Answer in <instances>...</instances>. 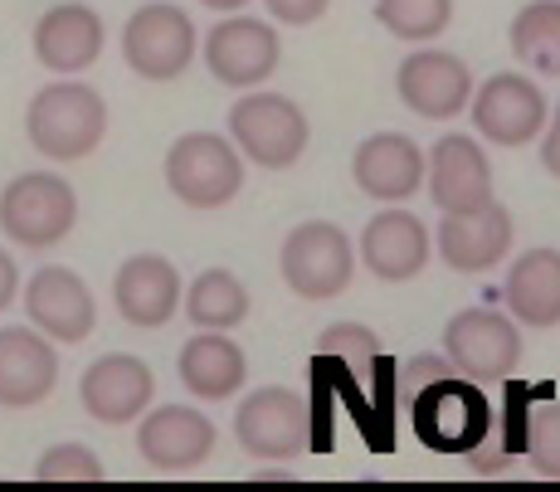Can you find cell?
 Listing matches in <instances>:
<instances>
[{
  "label": "cell",
  "instance_id": "1",
  "mask_svg": "<svg viewBox=\"0 0 560 492\" xmlns=\"http://www.w3.org/2000/svg\"><path fill=\"white\" fill-rule=\"evenodd\" d=\"M25 132H30V147L49 162H79L89 156L93 147L103 142L107 132V103L98 89L79 79H63V83H49V89L35 93L25 113Z\"/></svg>",
  "mask_w": 560,
  "mask_h": 492
},
{
  "label": "cell",
  "instance_id": "2",
  "mask_svg": "<svg viewBox=\"0 0 560 492\" xmlns=\"http://www.w3.org/2000/svg\"><path fill=\"white\" fill-rule=\"evenodd\" d=\"M166 186L180 206L190 210H220L240 196L244 162L240 147L224 142L220 132H186L166 152Z\"/></svg>",
  "mask_w": 560,
  "mask_h": 492
},
{
  "label": "cell",
  "instance_id": "3",
  "mask_svg": "<svg viewBox=\"0 0 560 492\" xmlns=\"http://www.w3.org/2000/svg\"><path fill=\"white\" fill-rule=\"evenodd\" d=\"M79 224V196L54 171H25L0 190V230L25 249H54Z\"/></svg>",
  "mask_w": 560,
  "mask_h": 492
},
{
  "label": "cell",
  "instance_id": "4",
  "mask_svg": "<svg viewBox=\"0 0 560 492\" xmlns=\"http://www.w3.org/2000/svg\"><path fill=\"white\" fill-rule=\"evenodd\" d=\"M230 142L264 171H288L307 152V117L283 93H244L230 108Z\"/></svg>",
  "mask_w": 560,
  "mask_h": 492
},
{
  "label": "cell",
  "instance_id": "5",
  "mask_svg": "<svg viewBox=\"0 0 560 492\" xmlns=\"http://www.w3.org/2000/svg\"><path fill=\"white\" fill-rule=\"evenodd\" d=\"M283 283L293 288L303 303H327L341 288L351 283V269H357V249L341 234V224L331 220H303L288 230L283 239Z\"/></svg>",
  "mask_w": 560,
  "mask_h": 492
},
{
  "label": "cell",
  "instance_id": "6",
  "mask_svg": "<svg viewBox=\"0 0 560 492\" xmlns=\"http://www.w3.org/2000/svg\"><path fill=\"white\" fill-rule=\"evenodd\" d=\"M444 351L468 380H502L522 361V331L498 307H463L444 323Z\"/></svg>",
  "mask_w": 560,
  "mask_h": 492
},
{
  "label": "cell",
  "instance_id": "7",
  "mask_svg": "<svg viewBox=\"0 0 560 492\" xmlns=\"http://www.w3.org/2000/svg\"><path fill=\"white\" fill-rule=\"evenodd\" d=\"M122 55L132 63V73H142V79H156V83L180 79L190 55H196V25H190L186 10L166 5V0L142 5L122 30Z\"/></svg>",
  "mask_w": 560,
  "mask_h": 492
},
{
  "label": "cell",
  "instance_id": "8",
  "mask_svg": "<svg viewBox=\"0 0 560 492\" xmlns=\"http://www.w3.org/2000/svg\"><path fill=\"white\" fill-rule=\"evenodd\" d=\"M307 400L288 385H264L234 414V434L249 458H298L307 454Z\"/></svg>",
  "mask_w": 560,
  "mask_h": 492
},
{
  "label": "cell",
  "instance_id": "9",
  "mask_svg": "<svg viewBox=\"0 0 560 492\" xmlns=\"http://www.w3.org/2000/svg\"><path fill=\"white\" fill-rule=\"evenodd\" d=\"M25 317H30V327L45 331L49 341L79 347V341L93 337L98 307H93V293L79 273L59 269V263H45V269L30 273V283H25Z\"/></svg>",
  "mask_w": 560,
  "mask_h": 492
},
{
  "label": "cell",
  "instance_id": "10",
  "mask_svg": "<svg viewBox=\"0 0 560 492\" xmlns=\"http://www.w3.org/2000/svg\"><path fill=\"white\" fill-rule=\"evenodd\" d=\"M472 122L492 147H526L546 127V93L526 73H492L472 93Z\"/></svg>",
  "mask_w": 560,
  "mask_h": 492
},
{
  "label": "cell",
  "instance_id": "11",
  "mask_svg": "<svg viewBox=\"0 0 560 492\" xmlns=\"http://www.w3.org/2000/svg\"><path fill=\"white\" fill-rule=\"evenodd\" d=\"M278 55H283L278 30L254 15L224 20V25H214L210 39H205V63H210V73L224 89H258V83L278 69Z\"/></svg>",
  "mask_w": 560,
  "mask_h": 492
},
{
  "label": "cell",
  "instance_id": "12",
  "mask_svg": "<svg viewBox=\"0 0 560 492\" xmlns=\"http://www.w3.org/2000/svg\"><path fill=\"white\" fill-rule=\"evenodd\" d=\"M429 196L444 215H478L492 206V166L482 147L463 132H448L429 152Z\"/></svg>",
  "mask_w": 560,
  "mask_h": 492
},
{
  "label": "cell",
  "instance_id": "13",
  "mask_svg": "<svg viewBox=\"0 0 560 492\" xmlns=\"http://www.w3.org/2000/svg\"><path fill=\"white\" fill-rule=\"evenodd\" d=\"M137 454L156 473H190L214 454V424L190 405H161L137 424Z\"/></svg>",
  "mask_w": 560,
  "mask_h": 492
},
{
  "label": "cell",
  "instance_id": "14",
  "mask_svg": "<svg viewBox=\"0 0 560 492\" xmlns=\"http://www.w3.org/2000/svg\"><path fill=\"white\" fill-rule=\"evenodd\" d=\"M400 103L419 117H458L463 108H472V73L468 63L448 49H419L400 63Z\"/></svg>",
  "mask_w": 560,
  "mask_h": 492
},
{
  "label": "cell",
  "instance_id": "15",
  "mask_svg": "<svg viewBox=\"0 0 560 492\" xmlns=\"http://www.w3.org/2000/svg\"><path fill=\"white\" fill-rule=\"evenodd\" d=\"M156 376L142 356H127V351H113V356H98L89 371H83V410L98 424H127L142 420V410L152 405Z\"/></svg>",
  "mask_w": 560,
  "mask_h": 492
},
{
  "label": "cell",
  "instance_id": "16",
  "mask_svg": "<svg viewBox=\"0 0 560 492\" xmlns=\"http://www.w3.org/2000/svg\"><path fill=\"white\" fill-rule=\"evenodd\" d=\"M59 380V351L35 327H0V410H30Z\"/></svg>",
  "mask_w": 560,
  "mask_h": 492
},
{
  "label": "cell",
  "instance_id": "17",
  "mask_svg": "<svg viewBox=\"0 0 560 492\" xmlns=\"http://www.w3.org/2000/svg\"><path fill=\"white\" fill-rule=\"evenodd\" d=\"M351 176H357V186L365 196L400 206V200H409L424 186L429 162L405 132H375V137H365L357 147V156H351Z\"/></svg>",
  "mask_w": 560,
  "mask_h": 492
},
{
  "label": "cell",
  "instance_id": "18",
  "mask_svg": "<svg viewBox=\"0 0 560 492\" xmlns=\"http://www.w3.org/2000/svg\"><path fill=\"white\" fill-rule=\"evenodd\" d=\"M113 303L132 327H166L180 307V273L161 254H132L113 278Z\"/></svg>",
  "mask_w": 560,
  "mask_h": 492
},
{
  "label": "cell",
  "instance_id": "19",
  "mask_svg": "<svg viewBox=\"0 0 560 492\" xmlns=\"http://www.w3.org/2000/svg\"><path fill=\"white\" fill-rule=\"evenodd\" d=\"M361 259L365 269L385 283H409V278L424 273L429 263V230L419 215L409 210H381L371 224L361 230Z\"/></svg>",
  "mask_w": 560,
  "mask_h": 492
},
{
  "label": "cell",
  "instance_id": "20",
  "mask_svg": "<svg viewBox=\"0 0 560 492\" xmlns=\"http://www.w3.org/2000/svg\"><path fill=\"white\" fill-rule=\"evenodd\" d=\"M103 55V20L98 10L79 5V0H69V5H54L39 15L35 25V59L45 63L49 73H83L93 69Z\"/></svg>",
  "mask_w": 560,
  "mask_h": 492
},
{
  "label": "cell",
  "instance_id": "21",
  "mask_svg": "<svg viewBox=\"0 0 560 492\" xmlns=\"http://www.w3.org/2000/svg\"><path fill=\"white\" fill-rule=\"evenodd\" d=\"M512 254V215L492 200L478 215H444L439 224V259L454 273H488Z\"/></svg>",
  "mask_w": 560,
  "mask_h": 492
},
{
  "label": "cell",
  "instance_id": "22",
  "mask_svg": "<svg viewBox=\"0 0 560 492\" xmlns=\"http://www.w3.org/2000/svg\"><path fill=\"white\" fill-rule=\"evenodd\" d=\"M502 297L522 327H560V249L541 244L512 259Z\"/></svg>",
  "mask_w": 560,
  "mask_h": 492
},
{
  "label": "cell",
  "instance_id": "23",
  "mask_svg": "<svg viewBox=\"0 0 560 492\" xmlns=\"http://www.w3.org/2000/svg\"><path fill=\"white\" fill-rule=\"evenodd\" d=\"M176 371L190 395H200V400H224V395H234L244 385L249 361H244V351L234 347L224 331H200V337H190L186 347H180Z\"/></svg>",
  "mask_w": 560,
  "mask_h": 492
},
{
  "label": "cell",
  "instance_id": "24",
  "mask_svg": "<svg viewBox=\"0 0 560 492\" xmlns=\"http://www.w3.org/2000/svg\"><path fill=\"white\" fill-rule=\"evenodd\" d=\"M186 317L200 331H230L249 317V288L230 269H205L186 288Z\"/></svg>",
  "mask_w": 560,
  "mask_h": 492
},
{
  "label": "cell",
  "instance_id": "25",
  "mask_svg": "<svg viewBox=\"0 0 560 492\" xmlns=\"http://www.w3.org/2000/svg\"><path fill=\"white\" fill-rule=\"evenodd\" d=\"M512 55L536 73H560V0H532L512 20Z\"/></svg>",
  "mask_w": 560,
  "mask_h": 492
},
{
  "label": "cell",
  "instance_id": "26",
  "mask_svg": "<svg viewBox=\"0 0 560 492\" xmlns=\"http://www.w3.org/2000/svg\"><path fill=\"white\" fill-rule=\"evenodd\" d=\"M454 20V0H375V25H385L395 39H434Z\"/></svg>",
  "mask_w": 560,
  "mask_h": 492
},
{
  "label": "cell",
  "instance_id": "27",
  "mask_svg": "<svg viewBox=\"0 0 560 492\" xmlns=\"http://www.w3.org/2000/svg\"><path fill=\"white\" fill-rule=\"evenodd\" d=\"M35 478L39 483H98L103 464L89 444H54V448L39 454Z\"/></svg>",
  "mask_w": 560,
  "mask_h": 492
},
{
  "label": "cell",
  "instance_id": "28",
  "mask_svg": "<svg viewBox=\"0 0 560 492\" xmlns=\"http://www.w3.org/2000/svg\"><path fill=\"white\" fill-rule=\"evenodd\" d=\"M322 351H337L341 361H351L357 371H365L375 361V351H381V341H375V331L361 327V323H331L322 331Z\"/></svg>",
  "mask_w": 560,
  "mask_h": 492
},
{
  "label": "cell",
  "instance_id": "29",
  "mask_svg": "<svg viewBox=\"0 0 560 492\" xmlns=\"http://www.w3.org/2000/svg\"><path fill=\"white\" fill-rule=\"evenodd\" d=\"M264 5H268V15H273L278 25L303 30V25H317V20L327 15L331 0H264Z\"/></svg>",
  "mask_w": 560,
  "mask_h": 492
},
{
  "label": "cell",
  "instance_id": "30",
  "mask_svg": "<svg viewBox=\"0 0 560 492\" xmlns=\"http://www.w3.org/2000/svg\"><path fill=\"white\" fill-rule=\"evenodd\" d=\"M405 376L415 380V385H439V380L454 376V361H444V356H415L405 366Z\"/></svg>",
  "mask_w": 560,
  "mask_h": 492
},
{
  "label": "cell",
  "instance_id": "31",
  "mask_svg": "<svg viewBox=\"0 0 560 492\" xmlns=\"http://www.w3.org/2000/svg\"><path fill=\"white\" fill-rule=\"evenodd\" d=\"M15 293H20V269H15V259L0 249V313L15 303Z\"/></svg>",
  "mask_w": 560,
  "mask_h": 492
},
{
  "label": "cell",
  "instance_id": "32",
  "mask_svg": "<svg viewBox=\"0 0 560 492\" xmlns=\"http://www.w3.org/2000/svg\"><path fill=\"white\" fill-rule=\"evenodd\" d=\"M541 166L551 171V176L560 180V108L551 117V127H546V142H541Z\"/></svg>",
  "mask_w": 560,
  "mask_h": 492
},
{
  "label": "cell",
  "instance_id": "33",
  "mask_svg": "<svg viewBox=\"0 0 560 492\" xmlns=\"http://www.w3.org/2000/svg\"><path fill=\"white\" fill-rule=\"evenodd\" d=\"M200 5H210V10H240V5H249V0H200Z\"/></svg>",
  "mask_w": 560,
  "mask_h": 492
}]
</instances>
